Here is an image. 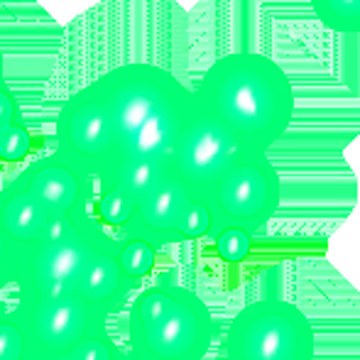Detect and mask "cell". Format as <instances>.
Masks as SVG:
<instances>
[{
  "label": "cell",
  "instance_id": "obj_1",
  "mask_svg": "<svg viewBox=\"0 0 360 360\" xmlns=\"http://www.w3.org/2000/svg\"><path fill=\"white\" fill-rule=\"evenodd\" d=\"M194 98L226 120L248 150L270 152L294 118V91L275 59L233 52L216 59L194 86Z\"/></svg>",
  "mask_w": 360,
  "mask_h": 360
},
{
  "label": "cell",
  "instance_id": "obj_2",
  "mask_svg": "<svg viewBox=\"0 0 360 360\" xmlns=\"http://www.w3.org/2000/svg\"><path fill=\"white\" fill-rule=\"evenodd\" d=\"M120 157L169 160L179 128L194 103V89L169 69L152 62H130L103 76Z\"/></svg>",
  "mask_w": 360,
  "mask_h": 360
},
{
  "label": "cell",
  "instance_id": "obj_3",
  "mask_svg": "<svg viewBox=\"0 0 360 360\" xmlns=\"http://www.w3.org/2000/svg\"><path fill=\"white\" fill-rule=\"evenodd\" d=\"M214 336V316L199 294L157 285L130 304L123 348L133 360H204Z\"/></svg>",
  "mask_w": 360,
  "mask_h": 360
},
{
  "label": "cell",
  "instance_id": "obj_4",
  "mask_svg": "<svg viewBox=\"0 0 360 360\" xmlns=\"http://www.w3.org/2000/svg\"><path fill=\"white\" fill-rule=\"evenodd\" d=\"M108 236L91 216V209L79 216L54 218L42 236L20 248L13 277L18 297L76 294Z\"/></svg>",
  "mask_w": 360,
  "mask_h": 360
},
{
  "label": "cell",
  "instance_id": "obj_5",
  "mask_svg": "<svg viewBox=\"0 0 360 360\" xmlns=\"http://www.w3.org/2000/svg\"><path fill=\"white\" fill-rule=\"evenodd\" d=\"M316 336L307 314L280 297L248 302L226 331L228 360H314Z\"/></svg>",
  "mask_w": 360,
  "mask_h": 360
},
{
  "label": "cell",
  "instance_id": "obj_6",
  "mask_svg": "<svg viewBox=\"0 0 360 360\" xmlns=\"http://www.w3.org/2000/svg\"><path fill=\"white\" fill-rule=\"evenodd\" d=\"M54 150L91 184L120 157L108 91L101 76L62 105L54 128Z\"/></svg>",
  "mask_w": 360,
  "mask_h": 360
},
{
  "label": "cell",
  "instance_id": "obj_7",
  "mask_svg": "<svg viewBox=\"0 0 360 360\" xmlns=\"http://www.w3.org/2000/svg\"><path fill=\"white\" fill-rule=\"evenodd\" d=\"M248 152L240 135L194 98L167 165L176 179L204 196L240 165Z\"/></svg>",
  "mask_w": 360,
  "mask_h": 360
},
{
  "label": "cell",
  "instance_id": "obj_8",
  "mask_svg": "<svg viewBox=\"0 0 360 360\" xmlns=\"http://www.w3.org/2000/svg\"><path fill=\"white\" fill-rule=\"evenodd\" d=\"M204 196L214 211V233L223 226H243L257 236L280 209V174L267 152L250 150L240 165Z\"/></svg>",
  "mask_w": 360,
  "mask_h": 360
},
{
  "label": "cell",
  "instance_id": "obj_9",
  "mask_svg": "<svg viewBox=\"0 0 360 360\" xmlns=\"http://www.w3.org/2000/svg\"><path fill=\"white\" fill-rule=\"evenodd\" d=\"M15 309L22 316L37 353H57L81 348L96 338L108 336L110 314L101 307L67 297H18Z\"/></svg>",
  "mask_w": 360,
  "mask_h": 360
},
{
  "label": "cell",
  "instance_id": "obj_10",
  "mask_svg": "<svg viewBox=\"0 0 360 360\" xmlns=\"http://www.w3.org/2000/svg\"><path fill=\"white\" fill-rule=\"evenodd\" d=\"M18 179L47 206L54 218L86 214L96 194V184L84 179L57 150L27 165Z\"/></svg>",
  "mask_w": 360,
  "mask_h": 360
},
{
  "label": "cell",
  "instance_id": "obj_11",
  "mask_svg": "<svg viewBox=\"0 0 360 360\" xmlns=\"http://www.w3.org/2000/svg\"><path fill=\"white\" fill-rule=\"evenodd\" d=\"M194 196V191L181 179H176L169 169V174L150 194H145L140 199L138 214H135V226L130 233H143V236H147L160 248L176 245V243H181V218H184L186 206L191 204Z\"/></svg>",
  "mask_w": 360,
  "mask_h": 360
},
{
  "label": "cell",
  "instance_id": "obj_12",
  "mask_svg": "<svg viewBox=\"0 0 360 360\" xmlns=\"http://www.w3.org/2000/svg\"><path fill=\"white\" fill-rule=\"evenodd\" d=\"M133 285L135 282L120 267L115 238L108 236L101 243L98 252H96L94 262H91L89 272H86L84 282L79 285L74 297L86 299V302L96 304V307H101L105 314L113 316L128 302V294Z\"/></svg>",
  "mask_w": 360,
  "mask_h": 360
},
{
  "label": "cell",
  "instance_id": "obj_13",
  "mask_svg": "<svg viewBox=\"0 0 360 360\" xmlns=\"http://www.w3.org/2000/svg\"><path fill=\"white\" fill-rule=\"evenodd\" d=\"M0 214H3L15 240L20 243V248L42 236L49 228V223L54 221V216L47 211V206L18 176L0 189Z\"/></svg>",
  "mask_w": 360,
  "mask_h": 360
},
{
  "label": "cell",
  "instance_id": "obj_14",
  "mask_svg": "<svg viewBox=\"0 0 360 360\" xmlns=\"http://www.w3.org/2000/svg\"><path fill=\"white\" fill-rule=\"evenodd\" d=\"M169 174V165L152 160H130L118 157L113 165L105 167L103 174L96 179V189H118L133 196L140 204L145 194H150L165 176Z\"/></svg>",
  "mask_w": 360,
  "mask_h": 360
},
{
  "label": "cell",
  "instance_id": "obj_15",
  "mask_svg": "<svg viewBox=\"0 0 360 360\" xmlns=\"http://www.w3.org/2000/svg\"><path fill=\"white\" fill-rule=\"evenodd\" d=\"M135 214H138V201L133 196L118 189H96L94 201H91V216L113 238L133 231Z\"/></svg>",
  "mask_w": 360,
  "mask_h": 360
},
{
  "label": "cell",
  "instance_id": "obj_16",
  "mask_svg": "<svg viewBox=\"0 0 360 360\" xmlns=\"http://www.w3.org/2000/svg\"><path fill=\"white\" fill-rule=\"evenodd\" d=\"M115 248H118L120 267L135 285L155 270L162 250L157 243H152L143 233H125V236L115 238Z\"/></svg>",
  "mask_w": 360,
  "mask_h": 360
},
{
  "label": "cell",
  "instance_id": "obj_17",
  "mask_svg": "<svg viewBox=\"0 0 360 360\" xmlns=\"http://www.w3.org/2000/svg\"><path fill=\"white\" fill-rule=\"evenodd\" d=\"M323 27L341 34H360V0H309Z\"/></svg>",
  "mask_w": 360,
  "mask_h": 360
},
{
  "label": "cell",
  "instance_id": "obj_18",
  "mask_svg": "<svg viewBox=\"0 0 360 360\" xmlns=\"http://www.w3.org/2000/svg\"><path fill=\"white\" fill-rule=\"evenodd\" d=\"M34 346L18 309L0 311V360H32Z\"/></svg>",
  "mask_w": 360,
  "mask_h": 360
},
{
  "label": "cell",
  "instance_id": "obj_19",
  "mask_svg": "<svg viewBox=\"0 0 360 360\" xmlns=\"http://www.w3.org/2000/svg\"><path fill=\"white\" fill-rule=\"evenodd\" d=\"M252 238L255 233H250L243 226H223L211 236L214 240V250L228 265H240L250 257L252 252Z\"/></svg>",
  "mask_w": 360,
  "mask_h": 360
},
{
  "label": "cell",
  "instance_id": "obj_20",
  "mask_svg": "<svg viewBox=\"0 0 360 360\" xmlns=\"http://www.w3.org/2000/svg\"><path fill=\"white\" fill-rule=\"evenodd\" d=\"M128 353H125L123 346L108 336L96 338V341L86 343L81 348H72V351H57V353H37L32 360H125Z\"/></svg>",
  "mask_w": 360,
  "mask_h": 360
},
{
  "label": "cell",
  "instance_id": "obj_21",
  "mask_svg": "<svg viewBox=\"0 0 360 360\" xmlns=\"http://www.w3.org/2000/svg\"><path fill=\"white\" fill-rule=\"evenodd\" d=\"M214 228H216V221H214V211H211L209 201H206V196L196 194L194 199H191V204L186 206L184 218H181V226H179L181 243L211 238Z\"/></svg>",
  "mask_w": 360,
  "mask_h": 360
},
{
  "label": "cell",
  "instance_id": "obj_22",
  "mask_svg": "<svg viewBox=\"0 0 360 360\" xmlns=\"http://www.w3.org/2000/svg\"><path fill=\"white\" fill-rule=\"evenodd\" d=\"M34 147V140L30 135V130L25 128V123L10 125V128L0 130V160L3 162H22L30 157Z\"/></svg>",
  "mask_w": 360,
  "mask_h": 360
},
{
  "label": "cell",
  "instance_id": "obj_23",
  "mask_svg": "<svg viewBox=\"0 0 360 360\" xmlns=\"http://www.w3.org/2000/svg\"><path fill=\"white\" fill-rule=\"evenodd\" d=\"M18 255H20V243L15 240V236L10 233L3 214H0V289L13 285L15 267H18Z\"/></svg>",
  "mask_w": 360,
  "mask_h": 360
},
{
  "label": "cell",
  "instance_id": "obj_24",
  "mask_svg": "<svg viewBox=\"0 0 360 360\" xmlns=\"http://www.w3.org/2000/svg\"><path fill=\"white\" fill-rule=\"evenodd\" d=\"M18 123H22V108H20L18 96L5 84H0V130Z\"/></svg>",
  "mask_w": 360,
  "mask_h": 360
},
{
  "label": "cell",
  "instance_id": "obj_25",
  "mask_svg": "<svg viewBox=\"0 0 360 360\" xmlns=\"http://www.w3.org/2000/svg\"><path fill=\"white\" fill-rule=\"evenodd\" d=\"M0 84H5V59H3V49H0Z\"/></svg>",
  "mask_w": 360,
  "mask_h": 360
},
{
  "label": "cell",
  "instance_id": "obj_26",
  "mask_svg": "<svg viewBox=\"0 0 360 360\" xmlns=\"http://www.w3.org/2000/svg\"><path fill=\"white\" fill-rule=\"evenodd\" d=\"M125 360H133V358H130V356H128V358H125Z\"/></svg>",
  "mask_w": 360,
  "mask_h": 360
}]
</instances>
